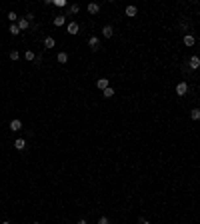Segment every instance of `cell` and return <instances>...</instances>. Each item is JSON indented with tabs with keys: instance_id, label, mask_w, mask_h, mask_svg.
<instances>
[{
	"instance_id": "7a4b0ae2",
	"label": "cell",
	"mask_w": 200,
	"mask_h": 224,
	"mask_svg": "<svg viewBox=\"0 0 200 224\" xmlns=\"http://www.w3.org/2000/svg\"><path fill=\"white\" fill-rule=\"evenodd\" d=\"M188 68H190V70H198V68H200V58H198V56H190Z\"/></svg>"
},
{
	"instance_id": "52a82bcc",
	"label": "cell",
	"mask_w": 200,
	"mask_h": 224,
	"mask_svg": "<svg viewBox=\"0 0 200 224\" xmlns=\"http://www.w3.org/2000/svg\"><path fill=\"white\" fill-rule=\"evenodd\" d=\"M78 22H68V34H72V36H74V34H78Z\"/></svg>"
},
{
	"instance_id": "2e32d148",
	"label": "cell",
	"mask_w": 200,
	"mask_h": 224,
	"mask_svg": "<svg viewBox=\"0 0 200 224\" xmlns=\"http://www.w3.org/2000/svg\"><path fill=\"white\" fill-rule=\"evenodd\" d=\"M190 118H192L194 122L200 120V108H192V110H190Z\"/></svg>"
},
{
	"instance_id": "7402d4cb",
	"label": "cell",
	"mask_w": 200,
	"mask_h": 224,
	"mask_svg": "<svg viewBox=\"0 0 200 224\" xmlns=\"http://www.w3.org/2000/svg\"><path fill=\"white\" fill-rule=\"evenodd\" d=\"M18 58H20V52L18 50H12L10 52V60H18Z\"/></svg>"
},
{
	"instance_id": "277c9868",
	"label": "cell",
	"mask_w": 200,
	"mask_h": 224,
	"mask_svg": "<svg viewBox=\"0 0 200 224\" xmlns=\"http://www.w3.org/2000/svg\"><path fill=\"white\" fill-rule=\"evenodd\" d=\"M88 46H90L92 50H98L100 48V38L98 36H90L88 38Z\"/></svg>"
},
{
	"instance_id": "7c38bea8",
	"label": "cell",
	"mask_w": 200,
	"mask_h": 224,
	"mask_svg": "<svg viewBox=\"0 0 200 224\" xmlns=\"http://www.w3.org/2000/svg\"><path fill=\"white\" fill-rule=\"evenodd\" d=\"M64 22H66V16H64V14H58V16H54V26H62Z\"/></svg>"
},
{
	"instance_id": "d4e9b609",
	"label": "cell",
	"mask_w": 200,
	"mask_h": 224,
	"mask_svg": "<svg viewBox=\"0 0 200 224\" xmlns=\"http://www.w3.org/2000/svg\"><path fill=\"white\" fill-rule=\"evenodd\" d=\"M54 6H66V2H64V0H56V2H54Z\"/></svg>"
},
{
	"instance_id": "484cf974",
	"label": "cell",
	"mask_w": 200,
	"mask_h": 224,
	"mask_svg": "<svg viewBox=\"0 0 200 224\" xmlns=\"http://www.w3.org/2000/svg\"><path fill=\"white\" fill-rule=\"evenodd\" d=\"M76 224H88V222H86V220H78Z\"/></svg>"
},
{
	"instance_id": "9c48e42d",
	"label": "cell",
	"mask_w": 200,
	"mask_h": 224,
	"mask_svg": "<svg viewBox=\"0 0 200 224\" xmlns=\"http://www.w3.org/2000/svg\"><path fill=\"white\" fill-rule=\"evenodd\" d=\"M16 26H18L20 30H26V28L30 26V22H28L26 18H18V22H16Z\"/></svg>"
},
{
	"instance_id": "83f0119b",
	"label": "cell",
	"mask_w": 200,
	"mask_h": 224,
	"mask_svg": "<svg viewBox=\"0 0 200 224\" xmlns=\"http://www.w3.org/2000/svg\"><path fill=\"white\" fill-rule=\"evenodd\" d=\"M32 224H40V222H32Z\"/></svg>"
},
{
	"instance_id": "8992f818",
	"label": "cell",
	"mask_w": 200,
	"mask_h": 224,
	"mask_svg": "<svg viewBox=\"0 0 200 224\" xmlns=\"http://www.w3.org/2000/svg\"><path fill=\"white\" fill-rule=\"evenodd\" d=\"M96 88L98 90H106L108 88V78H98L96 80Z\"/></svg>"
},
{
	"instance_id": "4fadbf2b",
	"label": "cell",
	"mask_w": 200,
	"mask_h": 224,
	"mask_svg": "<svg viewBox=\"0 0 200 224\" xmlns=\"http://www.w3.org/2000/svg\"><path fill=\"white\" fill-rule=\"evenodd\" d=\"M44 46L46 48H54V46H56V40H54L52 36H46L44 38Z\"/></svg>"
},
{
	"instance_id": "9a60e30c",
	"label": "cell",
	"mask_w": 200,
	"mask_h": 224,
	"mask_svg": "<svg viewBox=\"0 0 200 224\" xmlns=\"http://www.w3.org/2000/svg\"><path fill=\"white\" fill-rule=\"evenodd\" d=\"M56 60L60 62V64H66V62H68V54H66V52H58Z\"/></svg>"
},
{
	"instance_id": "5bb4252c",
	"label": "cell",
	"mask_w": 200,
	"mask_h": 224,
	"mask_svg": "<svg viewBox=\"0 0 200 224\" xmlns=\"http://www.w3.org/2000/svg\"><path fill=\"white\" fill-rule=\"evenodd\" d=\"M136 14H138V8H136V6H126V16H130V18H134Z\"/></svg>"
},
{
	"instance_id": "ffe728a7",
	"label": "cell",
	"mask_w": 200,
	"mask_h": 224,
	"mask_svg": "<svg viewBox=\"0 0 200 224\" xmlns=\"http://www.w3.org/2000/svg\"><path fill=\"white\" fill-rule=\"evenodd\" d=\"M68 12H70V14H78V12H80V4H70Z\"/></svg>"
},
{
	"instance_id": "ac0fdd59",
	"label": "cell",
	"mask_w": 200,
	"mask_h": 224,
	"mask_svg": "<svg viewBox=\"0 0 200 224\" xmlns=\"http://www.w3.org/2000/svg\"><path fill=\"white\" fill-rule=\"evenodd\" d=\"M8 32H10L12 36H18V34H20V28L16 26V24H10V28H8Z\"/></svg>"
},
{
	"instance_id": "cb8c5ba5",
	"label": "cell",
	"mask_w": 200,
	"mask_h": 224,
	"mask_svg": "<svg viewBox=\"0 0 200 224\" xmlns=\"http://www.w3.org/2000/svg\"><path fill=\"white\" fill-rule=\"evenodd\" d=\"M178 26H180V30H188V24L186 22H178Z\"/></svg>"
},
{
	"instance_id": "3957f363",
	"label": "cell",
	"mask_w": 200,
	"mask_h": 224,
	"mask_svg": "<svg viewBox=\"0 0 200 224\" xmlns=\"http://www.w3.org/2000/svg\"><path fill=\"white\" fill-rule=\"evenodd\" d=\"M10 130H12V132H18V130H22V120H20V118L10 120Z\"/></svg>"
},
{
	"instance_id": "d6986e66",
	"label": "cell",
	"mask_w": 200,
	"mask_h": 224,
	"mask_svg": "<svg viewBox=\"0 0 200 224\" xmlns=\"http://www.w3.org/2000/svg\"><path fill=\"white\" fill-rule=\"evenodd\" d=\"M24 58H26L28 62H32V60H36V54H34L32 50H26V52H24Z\"/></svg>"
},
{
	"instance_id": "f1b7e54d",
	"label": "cell",
	"mask_w": 200,
	"mask_h": 224,
	"mask_svg": "<svg viewBox=\"0 0 200 224\" xmlns=\"http://www.w3.org/2000/svg\"><path fill=\"white\" fill-rule=\"evenodd\" d=\"M2 224H10V222H2Z\"/></svg>"
},
{
	"instance_id": "ba28073f",
	"label": "cell",
	"mask_w": 200,
	"mask_h": 224,
	"mask_svg": "<svg viewBox=\"0 0 200 224\" xmlns=\"http://www.w3.org/2000/svg\"><path fill=\"white\" fill-rule=\"evenodd\" d=\"M88 12H90V14H98V12H100V4L90 2V4H88Z\"/></svg>"
},
{
	"instance_id": "e0dca14e",
	"label": "cell",
	"mask_w": 200,
	"mask_h": 224,
	"mask_svg": "<svg viewBox=\"0 0 200 224\" xmlns=\"http://www.w3.org/2000/svg\"><path fill=\"white\" fill-rule=\"evenodd\" d=\"M102 96H104V98H112V96H114V88L108 86L106 90H102Z\"/></svg>"
},
{
	"instance_id": "5b68a950",
	"label": "cell",
	"mask_w": 200,
	"mask_h": 224,
	"mask_svg": "<svg viewBox=\"0 0 200 224\" xmlns=\"http://www.w3.org/2000/svg\"><path fill=\"white\" fill-rule=\"evenodd\" d=\"M112 34H114L112 24H106V26L102 28V36H104V38H112Z\"/></svg>"
},
{
	"instance_id": "603a6c76",
	"label": "cell",
	"mask_w": 200,
	"mask_h": 224,
	"mask_svg": "<svg viewBox=\"0 0 200 224\" xmlns=\"http://www.w3.org/2000/svg\"><path fill=\"white\" fill-rule=\"evenodd\" d=\"M98 224H110L108 216H100V218H98Z\"/></svg>"
},
{
	"instance_id": "30bf717a",
	"label": "cell",
	"mask_w": 200,
	"mask_h": 224,
	"mask_svg": "<svg viewBox=\"0 0 200 224\" xmlns=\"http://www.w3.org/2000/svg\"><path fill=\"white\" fill-rule=\"evenodd\" d=\"M14 148H16V150H24V148H26V140H22V138H16V140H14Z\"/></svg>"
},
{
	"instance_id": "4316f807",
	"label": "cell",
	"mask_w": 200,
	"mask_h": 224,
	"mask_svg": "<svg viewBox=\"0 0 200 224\" xmlns=\"http://www.w3.org/2000/svg\"><path fill=\"white\" fill-rule=\"evenodd\" d=\"M140 224H150V222H148V220H140Z\"/></svg>"
},
{
	"instance_id": "8fae6325",
	"label": "cell",
	"mask_w": 200,
	"mask_h": 224,
	"mask_svg": "<svg viewBox=\"0 0 200 224\" xmlns=\"http://www.w3.org/2000/svg\"><path fill=\"white\" fill-rule=\"evenodd\" d=\"M194 44H196V38L192 34H186L184 36V46H194Z\"/></svg>"
},
{
	"instance_id": "44dd1931",
	"label": "cell",
	"mask_w": 200,
	"mask_h": 224,
	"mask_svg": "<svg viewBox=\"0 0 200 224\" xmlns=\"http://www.w3.org/2000/svg\"><path fill=\"white\" fill-rule=\"evenodd\" d=\"M8 20H10L12 24H16L18 22V14H16V12H8Z\"/></svg>"
},
{
	"instance_id": "6da1fadb",
	"label": "cell",
	"mask_w": 200,
	"mask_h": 224,
	"mask_svg": "<svg viewBox=\"0 0 200 224\" xmlns=\"http://www.w3.org/2000/svg\"><path fill=\"white\" fill-rule=\"evenodd\" d=\"M186 92H188V84L186 82H178L176 84V94L178 96H186Z\"/></svg>"
}]
</instances>
